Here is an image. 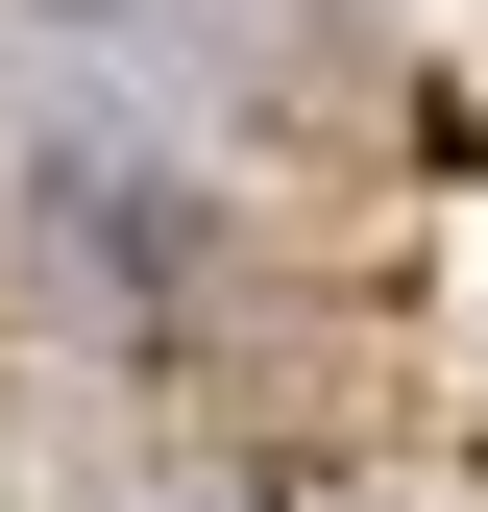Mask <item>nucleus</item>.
<instances>
[]
</instances>
